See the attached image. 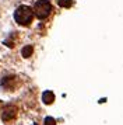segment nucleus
<instances>
[{
  "mask_svg": "<svg viewBox=\"0 0 123 125\" xmlns=\"http://www.w3.org/2000/svg\"><path fill=\"white\" fill-rule=\"evenodd\" d=\"M34 10L31 7L28 6H20L18 9L16 10L14 13V18H16V21L20 25H28V24H31L34 18Z\"/></svg>",
  "mask_w": 123,
  "mask_h": 125,
  "instance_id": "1",
  "label": "nucleus"
},
{
  "mask_svg": "<svg viewBox=\"0 0 123 125\" xmlns=\"http://www.w3.org/2000/svg\"><path fill=\"white\" fill-rule=\"evenodd\" d=\"M52 11V4H50L48 0H39L35 3V6H34V13H35V16L41 20H44L50 14Z\"/></svg>",
  "mask_w": 123,
  "mask_h": 125,
  "instance_id": "2",
  "label": "nucleus"
},
{
  "mask_svg": "<svg viewBox=\"0 0 123 125\" xmlns=\"http://www.w3.org/2000/svg\"><path fill=\"white\" fill-rule=\"evenodd\" d=\"M17 115V108L14 105H6L3 108V113H1V119L3 121H11V119H14Z\"/></svg>",
  "mask_w": 123,
  "mask_h": 125,
  "instance_id": "3",
  "label": "nucleus"
},
{
  "mask_svg": "<svg viewBox=\"0 0 123 125\" xmlns=\"http://www.w3.org/2000/svg\"><path fill=\"white\" fill-rule=\"evenodd\" d=\"M42 101L45 104H52V103L55 101V94L52 91H45L44 94H42Z\"/></svg>",
  "mask_w": 123,
  "mask_h": 125,
  "instance_id": "4",
  "label": "nucleus"
},
{
  "mask_svg": "<svg viewBox=\"0 0 123 125\" xmlns=\"http://www.w3.org/2000/svg\"><path fill=\"white\" fill-rule=\"evenodd\" d=\"M32 52H34V48L31 45H27V46H24V48H22L21 53H22V56H24V58H29L31 55H32Z\"/></svg>",
  "mask_w": 123,
  "mask_h": 125,
  "instance_id": "5",
  "label": "nucleus"
},
{
  "mask_svg": "<svg viewBox=\"0 0 123 125\" xmlns=\"http://www.w3.org/2000/svg\"><path fill=\"white\" fill-rule=\"evenodd\" d=\"M60 7H70L73 4V0H57Z\"/></svg>",
  "mask_w": 123,
  "mask_h": 125,
  "instance_id": "6",
  "label": "nucleus"
},
{
  "mask_svg": "<svg viewBox=\"0 0 123 125\" xmlns=\"http://www.w3.org/2000/svg\"><path fill=\"white\" fill-rule=\"evenodd\" d=\"M44 125H56V121H55V118H52V117H46V118H45V122H44Z\"/></svg>",
  "mask_w": 123,
  "mask_h": 125,
  "instance_id": "7",
  "label": "nucleus"
},
{
  "mask_svg": "<svg viewBox=\"0 0 123 125\" xmlns=\"http://www.w3.org/2000/svg\"><path fill=\"white\" fill-rule=\"evenodd\" d=\"M32 125H36V124H32Z\"/></svg>",
  "mask_w": 123,
  "mask_h": 125,
  "instance_id": "8",
  "label": "nucleus"
}]
</instances>
